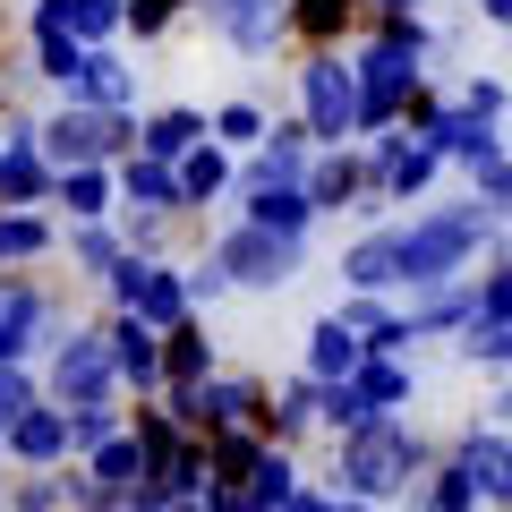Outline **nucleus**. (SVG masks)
<instances>
[{"instance_id":"obj_1","label":"nucleus","mask_w":512,"mask_h":512,"mask_svg":"<svg viewBox=\"0 0 512 512\" xmlns=\"http://www.w3.org/2000/svg\"><path fill=\"white\" fill-rule=\"evenodd\" d=\"M444 461L436 436H419V427L384 419L367 427V436H342V461H333V487H350V504H384V495H402L410 478H427Z\"/></svg>"},{"instance_id":"obj_2","label":"nucleus","mask_w":512,"mask_h":512,"mask_svg":"<svg viewBox=\"0 0 512 512\" xmlns=\"http://www.w3.org/2000/svg\"><path fill=\"white\" fill-rule=\"evenodd\" d=\"M444 453L470 470V487H478V504H487V512H512V436H504V427L470 419L453 444H444Z\"/></svg>"},{"instance_id":"obj_3","label":"nucleus","mask_w":512,"mask_h":512,"mask_svg":"<svg viewBox=\"0 0 512 512\" xmlns=\"http://www.w3.org/2000/svg\"><path fill=\"white\" fill-rule=\"evenodd\" d=\"M222 265H231L239 282H291V265H299V239H282V231H239L231 248H222Z\"/></svg>"},{"instance_id":"obj_4","label":"nucleus","mask_w":512,"mask_h":512,"mask_svg":"<svg viewBox=\"0 0 512 512\" xmlns=\"http://www.w3.org/2000/svg\"><path fill=\"white\" fill-rule=\"evenodd\" d=\"M308 111H316V137H342V128L359 120V77H350L342 60H316L308 69Z\"/></svg>"},{"instance_id":"obj_5","label":"nucleus","mask_w":512,"mask_h":512,"mask_svg":"<svg viewBox=\"0 0 512 512\" xmlns=\"http://www.w3.org/2000/svg\"><path fill=\"white\" fill-rule=\"evenodd\" d=\"M342 274L359 282V291H393V282H402V231H367Z\"/></svg>"},{"instance_id":"obj_6","label":"nucleus","mask_w":512,"mask_h":512,"mask_svg":"<svg viewBox=\"0 0 512 512\" xmlns=\"http://www.w3.org/2000/svg\"><path fill=\"white\" fill-rule=\"evenodd\" d=\"M419 512H487V504H478V487H470V470H461V461L444 453L436 470L419 478Z\"/></svg>"},{"instance_id":"obj_7","label":"nucleus","mask_w":512,"mask_h":512,"mask_svg":"<svg viewBox=\"0 0 512 512\" xmlns=\"http://www.w3.org/2000/svg\"><path fill=\"white\" fill-rule=\"evenodd\" d=\"M461 359L487 367V376H512V325H470L461 333Z\"/></svg>"},{"instance_id":"obj_8","label":"nucleus","mask_w":512,"mask_h":512,"mask_svg":"<svg viewBox=\"0 0 512 512\" xmlns=\"http://www.w3.org/2000/svg\"><path fill=\"white\" fill-rule=\"evenodd\" d=\"M461 111H470V120H504L512 111V94H504V77H461Z\"/></svg>"},{"instance_id":"obj_9","label":"nucleus","mask_w":512,"mask_h":512,"mask_svg":"<svg viewBox=\"0 0 512 512\" xmlns=\"http://www.w3.org/2000/svg\"><path fill=\"white\" fill-rule=\"evenodd\" d=\"M342 197H359V163H325L316 171V205H342Z\"/></svg>"},{"instance_id":"obj_10","label":"nucleus","mask_w":512,"mask_h":512,"mask_svg":"<svg viewBox=\"0 0 512 512\" xmlns=\"http://www.w3.org/2000/svg\"><path fill=\"white\" fill-rule=\"evenodd\" d=\"M342 9H350V0H308V26H316V35H333V26H342Z\"/></svg>"},{"instance_id":"obj_11","label":"nucleus","mask_w":512,"mask_h":512,"mask_svg":"<svg viewBox=\"0 0 512 512\" xmlns=\"http://www.w3.org/2000/svg\"><path fill=\"white\" fill-rule=\"evenodd\" d=\"M487 427H504V436H512V376L495 384V402H487Z\"/></svg>"},{"instance_id":"obj_12","label":"nucleus","mask_w":512,"mask_h":512,"mask_svg":"<svg viewBox=\"0 0 512 512\" xmlns=\"http://www.w3.org/2000/svg\"><path fill=\"white\" fill-rule=\"evenodd\" d=\"M487 26H504V35H512V0H487Z\"/></svg>"},{"instance_id":"obj_13","label":"nucleus","mask_w":512,"mask_h":512,"mask_svg":"<svg viewBox=\"0 0 512 512\" xmlns=\"http://www.w3.org/2000/svg\"><path fill=\"white\" fill-rule=\"evenodd\" d=\"M384 9H419V0H384Z\"/></svg>"},{"instance_id":"obj_14","label":"nucleus","mask_w":512,"mask_h":512,"mask_svg":"<svg viewBox=\"0 0 512 512\" xmlns=\"http://www.w3.org/2000/svg\"><path fill=\"white\" fill-rule=\"evenodd\" d=\"M504 146H512V128H504Z\"/></svg>"}]
</instances>
